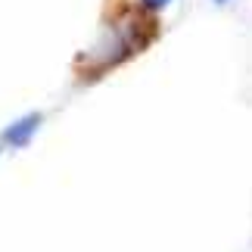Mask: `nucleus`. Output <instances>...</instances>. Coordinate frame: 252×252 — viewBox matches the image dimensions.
I'll return each instance as SVG.
<instances>
[{
  "mask_svg": "<svg viewBox=\"0 0 252 252\" xmlns=\"http://www.w3.org/2000/svg\"><path fill=\"white\" fill-rule=\"evenodd\" d=\"M215 3H224V0H215Z\"/></svg>",
  "mask_w": 252,
  "mask_h": 252,
  "instance_id": "7ed1b4c3",
  "label": "nucleus"
},
{
  "mask_svg": "<svg viewBox=\"0 0 252 252\" xmlns=\"http://www.w3.org/2000/svg\"><path fill=\"white\" fill-rule=\"evenodd\" d=\"M37 128H41V115L32 112V115H25V119H19V122L9 125V128H6V140L13 143V147H25V143L37 134Z\"/></svg>",
  "mask_w": 252,
  "mask_h": 252,
  "instance_id": "f257e3e1",
  "label": "nucleus"
},
{
  "mask_svg": "<svg viewBox=\"0 0 252 252\" xmlns=\"http://www.w3.org/2000/svg\"><path fill=\"white\" fill-rule=\"evenodd\" d=\"M165 3H171V0H143V6H147V9H162Z\"/></svg>",
  "mask_w": 252,
  "mask_h": 252,
  "instance_id": "f03ea898",
  "label": "nucleus"
}]
</instances>
